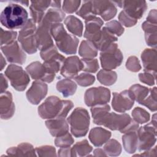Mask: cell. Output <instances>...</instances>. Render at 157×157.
Masks as SVG:
<instances>
[{
    "label": "cell",
    "mask_w": 157,
    "mask_h": 157,
    "mask_svg": "<svg viewBox=\"0 0 157 157\" xmlns=\"http://www.w3.org/2000/svg\"><path fill=\"white\" fill-rule=\"evenodd\" d=\"M73 107L74 104L70 100H61L57 96H50L39 106L38 113L42 119L65 118Z\"/></svg>",
    "instance_id": "6da1fadb"
},
{
    "label": "cell",
    "mask_w": 157,
    "mask_h": 157,
    "mask_svg": "<svg viewBox=\"0 0 157 157\" xmlns=\"http://www.w3.org/2000/svg\"><path fill=\"white\" fill-rule=\"evenodd\" d=\"M27 11L18 4H8L1 13V24L9 29L22 28L28 21Z\"/></svg>",
    "instance_id": "7a4b0ae2"
},
{
    "label": "cell",
    "mask_w": 157,
    "mask_h": 157,
    "mask_svg": "<svg viewBox=\"0 0 157 157\" xmlns=\"http://www.w3.org/2000/svg\"><path fill=\"white\" fill-rule=\"evenodd\" d=\"M50 34L61 52L67 55L75 54L77 52L78 39L75 36L68 34L62 23L53 24L50 29Z\"/></svg>",
    "instance_id": "3957f363"
},
{
    "label": "cell",
    "mask_w": 157,
    "mask_h": 157,
    "mask_svg": "<svg viewBox=\"0 0 157 157\" xmlns=\"http://www.w3.org/2000/svg\"><path fill=\"white\" fill-rule=\"evenodd\" d=\"M103 126L113 131H119L123 134L136 131L139 128V123L132 119L128 114H117L114 112L108 113Z\"/></svg>",
    "instance_id": "277c9868"
},
{
    "label": "cell",
    "mask_w": 157,
    "mask_h": 157,
    "mask_svg": "<svg viewBox=\"0 0 157 157\" xmlns=\"http://www.w3.org/2000/svg\"><path fill=\"white\" fill-rule=\"evenodd\" d=\"M70 125L71 134L75 137L85 136L89 129L90 118L89 113L84 108L77 107L67 119Z\"/></svg>",
    "instance_id": "5b68a950"
},
{
    "label": "cell",
    "mask_w": 157,
    "mask_h": 157,
    "mask_svg": "<svg viewBox=\"0 0 157 157\" xmlns=\"http://www.w3.org/2000/svg\"><path fill=\"white\" fill-rule=\"evenodd\" d=\"M36 29V23L32 19H28L19 31L18 40L22 49L28 54H33L38 49L35 35Z\"/></svg>",
    "instance_id": "8992f818"
},
{
    "label": "cell",
    "mask_w": 157,
    "mask_h": 157,
    "mask_svg": "<svg viewBox=\"0 0 157 157\" xmlns=\"http://www.w3.org/2000/svg\"><path fill=\"white\" fill-rule=\"evenodd\" d=\"M156 114L152 116L151 121L137 130L138 136V150L145 151L155 144L156 141Z\"/></svg>",
    "instance_id": "52a82bcc"
},
{
    "label": "cell",
    "mask_w": 157,
    "mask_h": 157,
    "mask_svg": "<svg viewBox=\"0 0 157 157\" xmlns=\"http://www.w3.org/2000/svg\"><path fill=\"white\" fill-rule=\"evenodd\" d=\"M4 74L10 80L11 85L18 91H24L30 82L28 72L16 64H10Z\"/></svg>",
    "instance_id": "ba28073f"
},
{
    "label": "cell",
    "mask_w": 157,
    "mask_h": 157,
    "mask_svg": "<svg viewBox=\"0 0 157 157\" xmlns=\"http://www.w3.org/2000/svg\"><path fill=\"white\" fill-rule=\"evenodd\" d=\"M99 59L103 69L112 70L121 65L123 56L116 43H113L106 50L101 52Z\"/></svg>",
    "instance_id": "9c48e42d"
},
{
    "label": "cell",
    "mask_w": 157,
    "mask_h": 157,
    "mask_svg": "<svg viewBox=\"0 0 157 157\" xmlns=\"http://www.w3.org/2000/svg\"><path fill=\"white\" fill-rule=\"evenodd\" d=\"M110 100V91L103 86L88 89L84 94V101L88 107L107 104Z\"/></svg>",
    "instance_id": "30bf717a"
},
{
    "label": "cell",
    "mask_w": 157,
    "mask_h": 157,
    "mask_svg": "<svg viewBox=\"0 0 157 157\" xmlns=\"http://www.w3.org/2000/svg\"><path fill=\"white\" fill-rule=\"evenodd\" d=\"M115 5L121 8L131 17L135 20L140 18L147 9L145 1H113Z\"/></svg>",
    "instance_id": "8fae6325"
},
{
    "label": "cell",
    "mask_w": 157,
    "mask_h": 157,
    "mask_svg": "<svg viewBox=\"0 0 157 157\" xmlns=\"http://www.w3.org/2000/svg\"><path fill=\"white\" fill-rule=\"evenodd\" d=\"M134 103V98L129 90L113 93L112 106L116 112L124 113L132 108Z\"/></svg>",
    "instance_id": "7c38bea8"
},
{
    "label": "cell",
    "mask_w": 157,
    "mask_h": 157,
    "mask_svg": "<svg viewBox=\"0 0 157 157\" xmlns=\"http://www.w3.org/2000/svg\"><path fill=\"white\" fill-rule=\"evenodd\" d=\"M1 49L9 63L23 64L26 61V55L16 40L8 45L1 46Z\"/></svg>",
    "instance_id": "4fadbf2b"
},
{
    "label": "cell",
    "mask_w": 157,
    "mask_h": 157,
    "mask_svg": "<svg viewBox=\"0 0 157 157\" xmlns=\"http://www.w3.org/2000/svg\"><path fill=\"white\" fill-rule=\"evenodd\" d=\"M26 71L32 78L47 83H51L56 75L49 72L44 64L39 61L31 63L26 66Z\"/></svg>",
    "instance_id": "5bb4252c"
},
{
    "label": "cell",
    "mask_w": 157,
    "mask_h": 157,
    "mask_svg": "<svg viewBox=\"0 0 157 157\" xmlns=\"http://www.w3.org/2000/svg\"><path fill=\"white\" fill-rule=\"evenodd\" d=\"M85 30L83 34L85 38L95 43L99 38L104 21L101 18L93 16L85 20Z\"/></svg>",
    "instance_id": "9a60e30c"
},
{
    "label": "cell",
    "mask_w": 157,
    "mask_h": 157,
    "mask_svg": "<svg viewBox=\"0 0 157 157\" xmlns=\"http://www.w3.org/2000/svg\"><path fill=\"white\" fill-rule=\"evenodd\" d=\"M52 25L42 21L37 26L36 31V39L37 48L40 50L53 45V42L50 34Z\"/></svg>",
    "instance_id": "2e32d148"
},
{
    "label": "cell",
    "mask_w": 157,
    "mask_h": 157,
    "mask_svg": "<svg viewBox=\"0 0 157 157\" xmlns=\"http://www.w3.org/2000/svg\"><path fill=\"white\" fill-rule=\"evenodd\" d=\"M94 15H100L105 21H109L115 17L117 9L113 1H93Z\"/></svg>",
    "instance_id": "e0dca14e"
},
{
    "label": "cell",
    "mask_w": 157,
    "mask_h": 157,
    "mask_svg": "<svg viewBox=\"0 0 157 157\" xmlns=\"http://www.w3.org/2000/svg\"><path fill=\"white\" fill-rule=\"evenodd\" d=\"M47 91L48 86L45 82L35 80L26 93V98L32 104L37 105L45 97Z\"/></svg>",
    "instance_id": "ac0fdd59"
},
{
    "label": "cell",
    "mask_w": 157,
    "mask_h": 157,
    "mask_svg": "<svg viewBox=\"0 0 157 157\" xmlns=\"http://www.w3.org/2000/svg\"><path fill=\"white\" fill-rule=\"evenodd\" d=\"M82 69L83 64L81 59L77 56H72L64 59L60 73L67 78H73Z\"/></svg>",
    "instance_id": "d6986e66"
},
{
    "label": "cell",
    "mask_w": 157,
    "mask_h": 157,
    "mask_svg": "<svg viewBox=\"0 0 157 157\" xmlns=\"http://www.w3.org/2000/svg\"><path fill=\"white\" fill-rule=\"evenodd\" d=\"M15 112V104L12 95L9 91H4L0 96V114L3 120H8L12 117Z\"/></svg>",
    "instance_id": "ffe728a7"
},
{
    "label": "cell",
    "mask_w": 157,
    "mask_h": 157,
    "mask_svg": "<svg viewBox=\"0 0 157 157\" xmlns=\"http://www.w3.org/2000/svg\"><path fill=\"white\" fill-rule=\"evenodd\" d=\"M52 1H33L29 6L32 20L38 25L42 21L47 12V9L51 6Z\"/></svg>",
    "instance_id": "44dd1931"
},
{
    "label": "cell",
    "mask_w": 157,
    "mask_h": 157,
    "mask_svg": "<svg viewBox=\"0 0 157 157\" xmlns=\"http://www.w3.org/2000/svg\"><path fill=\"white\" fill-rule=\"evenodd\" d=\"M45 125L51 135L56 137L66 134L69 131L67 121L64 118L48 119L45 121Z\"/></svg>",
    "instance_id": "7402d4cb"
},
{
    "label": "cell",
    "mask_w": 157,
    "mask_h": 157,
    "mask_svg": "<svg viewBox=\"0 0 157 157\" xmlns=\"http://www.w3.org/2000/svg\"><path fill=\"white\" fill-rule=\"evenodd\" d=\"M111 132L101 127H95L91 129L88 138L95 147H101L110 138Z\"/></svg>",
    "instance_id": "603a6c76"
},
{
    "label": "cell",
    "mask_w": 157,
    "mask_h": 157,
    "mask_svg": "<svg viewBox=\"0 0 157 157\" xmlns=\"http://www.w3.org/2000/svg\"><path fill=\"white\" fill-rule=\"evenodd\" d=\"M141 59L144 71L156 72V48H145L141 54Z\"/></svg>",
    "instance_id": "cb8c5ba5"
},
{
    "label": "cell",
    "mask_w": 157,
    "mask_h": 157,
    "mask_svg": "<svg viewBox=\"0 0 157 157\" xmlns=\"http://www.w3.org/2000/svg\"><path fill=\"white\" fill-rule=\"evenodd\" d=\"M118 37L110 33L105 26L101 29L99 39L94 43L98 50L102 52L106 50L110 45L117 41Z\"/></svg>",
    "instance_id": "d4e9b609"
},
{
    "label": "cell",
    "mask_w": 157,
    "mask_h": 157,
    "mask_svg": "<svg viewBox=\"0 0 157 157\" xmlns=\"http://www.w3.org/2000/svg\"><path fill=\"white\" fill-rule=\"evenodd\" d=\"M6 153L9 156H36V148L26 142L19 144L17 147H12L7 150Z\"/></svg>",
    "instance_id": "484cf974"
},
{
    "label": "cell",
    "mask_w": 157,
    "mask_h": 157,
    "mask_svg": "<svg viewBox=\"0 0 157 157\" xmlns=\"http://www.w3.org/2000/svg\"><path fill=\"white\" fill-rule=\"evenodd\" d=\"M142 28L145 32V39L148 46L156 48L157 44V28L156 24L145 21L142 25Z\"/></svg>",
    "instance_id": "4316f807"
},
{
    "label": "cell",
    "mask_w": 157,
    "mask_h": 157,
    "mask_svg": "<svg viewBox=\"0 0 157 157\" xmlns=\"http://www.w3.org/2000/svg\"><path fill=\"white\" fill-rule=\"evenodd\" d=\"M90 110L93 119V123L98 125H103L107 115L110 112V107L109 105L106 104L92 107Z\"/></svg>",
    "instance_id": "83f0119b"
},
{
    "label": "cell",
    "mask_w": 157,
    "mask_h": 157,
    "mask_svg": "<svg viewBox=\"0 0 157 157\" xmlns=\"http://www.w3.org/2000/svg\"><path fill=\"white\" fill-rule=\"evenodd\" d=\"M122 142L124 149L127 153L130 154L135 153L138 147L137 131L124 133L122 136Z\"/></svg>",
    "instance_id": "f1b7e54d"
},
{
    "label": "cell",
    "mask_w": 157,
    "mask_h": 157,
    "mask_svg": "<svg viewBox=\"0 0 157 157\" xmlns=\"http://www.w3.org/2000/svg\"><path fill=\"white\" fill-rule=\"evenodd\" d=\"M56 90L65 98L72 96L77 90L76 83L71 78H63L56 83Z\"/></svg>",
    "instance_id": "f546056e"
},
{
    "label": "cell",
    "mask_w": 157,
    "mask_h": 157,
    "mask_svg": "<svg viewBox=\"0 0 157 157\" xmlns=\"http://www.w3.org/2000/svg\"><path fill=\"white\" fill-rule=\"evenodd\" d=\"M64 25L68 31L73 35L81 37L83 34V25L82 21L73 15H69L64 20Z\"/></svg>",
    "instance_id": "4dcf8cb0"
},
{
    "label": "cell",
    "mask_w": 157,
    "mask_h": 157,
    "mask_svg": "<svg viewBox=\"0 0 157 157\" xmlns=\"http://www.w3.org/2000/svg\"><path fill=\"white\" fill-rule=\"evenodd\" d=\"M78 54L83 58H94L98 55V49L93 42L83 40L79 46Z\"/></svg>",
    "instance_id": "1f68e13d"
},
{
    "label": "cell",
    "mask_w": 157,
    "mask_h": 157,
    "mask_svg": "<svg viewBox=\"0 0 157 157\" xmlns=\"http://www.w3.org/2000/svg\"><path fill=\"white\" fill-rule=\"evenodd\" d=\"M65 13L64 12L58 8H51L47 10L44 18V21L52 26L57 23H60L64 20Z\"/></svg>",
    "instance_id": "d6a6232c"
},
{
    "label": "cell",
    "mask_w": 157,
    "mask_h": 157,
    "mask_svg": "<svg viewBox=\"0 0 157 157\" xmlns=\"http://www.w3.org/2000/svg\"><path fill=\"white\" fill-rule=\"evenodd\" d=\"M93 147L86 139L78 142L71 148L72 156H86L91 152Z\"/></svg>",
    "instance_id": "836d02e7"
},
{
    "label": "cell",
    "mask_w": 157,
    "mask_h": 157,
    "mask_svg": "<svg viewBox=\"0 0 157 157\" xmlns=\"http://www.w3.org/2000/svg\"><path fill=\"white\" fill-rule=\"evenodd\" d=\"M98 81L105 86H110L115 83L117 79V74L112 70L102 69L97 74Z\"/></svg>",
    "instance_id": "e575fe53"
},
{
    "label": "cell",
    "mask_w": 157,
    "mask_h": 157,
    "mask_svg": "<svg viewBox=\"0 0 157 157\" xmlns=\"http://www.w3.org/2000/svg\"><path fill=\"white\" fill-rule=\"evenodd\" d=\"M129 90L132 93L134 101H137L140 104L149 93V89L147 87L139 84H134L132 85Z\"/></svg>",
    "instance_id": "d590c367"
},
{
    "label": "cell",
    "mask_w": 157,
    "mask_h": 157,
    "mask_svg": "<svg viewBox=\"0 0 157 157\" xmlns=\"http://www.w3.org/2000/svg\"><path fill=\"white\" fill-rule=\"evenodd\" d=\"M104 150L107 155L117 156L121 152V145L117 140L112 139L105 143L104 147Z\"/></svg>",
    "instance_id": "8d00e7d4"
},
{
    "label": "cell",
    "mask_w": 157,
    "mask_h": 157,
    "mask_svg": "<svg viewBox=\"0 0 157 157\" xmlns=\"http://www.w3.org/2000/svg\"><path fill=\"white\" fill-rule=\"evenodd\" d=\"M157 90L156 87L155 86L153 88L149 89V93L145 99L140 103L141 105H143L147 107L152 112H155L157 109Z\"/></svg>",
    "instance_id": "74e56055"
},
{
    "label": "cell",
    "mask_w": 157,
    "mask_h": 157,
    "mask_svg": "<svg viewBox=\"0 0 157 157\" xmlns=\"http://www.w3.org/2000/svg\"><path fill=\"white\" fill-rule=\"evenodd\" d=\"M131 114L133 120L138 123H145L150 120V113L146 110L141 107H137L134 108L132 110Z\"/></svg>",
    "instance_id": "f35d334b"
},
{
    "label": "cell",
    "mask_w": 157,
    "mask_h": 157,
    "mask_svg": "<svg viewBox=\"0 0 157 157\" xmlns=\"http://www.w3.org/2000/svg\"><path fill=\"white\" fill-rule=\"evenodd\" d=\"M76 13L84 20L93 16H96L93 12V1H84L82 7L78 11L76 12Z\"/></svg>",
    "instance_id": "ab89813d"
},
{
    "label": "cell",
    "mask_w": 157,
    "mask_h": 157,
    "mask_svg": "<svg viewBox=\"0 0 157 157\" xmlns=\"http://www.w3.org/2000/svg\"><path fill=\"white\" fill-rule=\"evenodd\" d=\"M83 64L82 70L88 73H95L99 67V63L95 58H82L81 59Z\"/></svg>",
    "instance_id": "60d3db41"
},
{
    "label": "cell",
    "mask_w": 157,
    "mask_h": 157,
    "mask_svg": "<svg viewBox=\"0 0 157 157\" xmlns=\"http://www.w3.org/2000/svg\"><path fill=\"white\" fill-rule=\"evenodd\" d=\"M76 83L81 86H88L95 81V77L88 72H83L74 77Z\"/></svg>",
    "instance_id": "b9f144b4"
},
{
    "label": "cell",
    "mask_w": 157,
    "mask_h": 157,
    "mask_svg": "<svg viewBox=\"0 0 157 157\" xmlns=\"http://www.w3.org/2000/svg\"><path fill=\"white\" fill-rule=\"evenodd\" d=\"M17 36V32L15 31H6L1 28L0 39L1 46L8 45L15 40Z\"/></svg>",
    "instance_id": "7bdbcfd3"
},
{
    "label": "cell",
    "mask_w": 157,
    "mask_h": 157,
    "mask_svg": "<svg viewBox=\"0 0 157 157\" xmlns=\"http://www.w3.org/2000/svg\"><path fill=\"white\" fill-rule=\"evenodd\" d=\"M74 142V139H73L72 135L67 132L66 134L62 135L61 136L56 137L55 139V144L58 147H70Z\"/></svg>",
    "instance_id": "ee69618b"
},
{
    "label": "cell",
    "mask_w": 157,
    "mask_h": 157,
    "mask_svg": "<svg viewBox=\"0 0 157 157\" xmlns=\"http://www.w3.org/2000/svg\"><path fill=\"white\" fill-rule=\"evenodd\" d=\"M105 27L117 37L120 36L124 31V28L120 23L117 20L110 21L105 24Z\"/></svg>",
    "instance_id": "f6af8a7d"
},
{
    "label": "cell",
    "mask_w": 157,
    "mask_h": 157,
    "mask_svg": "<svg viewBox=\"0 0 157 157\" xmlns=\"http://www.w3.org/2000/svg\"><path fill=\"white\" fill-rule=\"evenodd\" d=\"M36 151L39 156H56V149L51 145H44L36 148Z\"/></svg>",
    "instance_id": "bcb514c9"
},
{
    "label": "cell",
    "mask_w": 157,
    "mask_h": 157,
    "mask_svg": "<svg viewBox=\"0 0 157 157\" xmlns=\"http://www.w3.org/2000/svg\"><path fill=\"white\" fill-rule=\"evenodd\" d=\"M80 3V1H64L63 2V10L67 13H72L78 10Z\"/></svg>",
    "instance_id": "7dc6e473"
},
{
    "label": "cell",
    "mask_w": 157,
    "mask_h": 157,
    "mask_svg": "<svg viewBox=\"0 0 157 157\" xmlns=\"http://www.w3.org/2000/svg\"><path fill=\"white\" fill-rule=\"evenodd\" d=\"M156 72L145 71L139 74V78L141 82L145 83L149 86H152L155 83Z\"/></svg>",
    "instance_id": "c3c4849f"
},
{
    "label": "cell",
    "mask_w": 157,
    "mask_h": 157,
    "mask_svg": "<svg viewBox=\"0 0 157 157\" xmlns=\"http://www.w3.org/2000/svg\"><path fill=\"white\" fill-rule=\"evenodd\" d=\"M126 67L128 70L137 72L141 69V66L139 59L135 56H131L128 58L126 63Z\"/></svg>",
    "instance_id": "681fc988"
},
{
    "label": "cell",
    "mask_w": 157,
    "mask_h": 157,
    "mask_svg": "<svg viewBox=\"0 0 157 157\" xmlns=\"http://www.w3.org/2000/svg\"><path fill=\"white\" fill-rule=\"evenodd\" d=\"M118 20L121 25L126 27H131L134 26L137 20L132 18L129 15H128L124 10H122L118 15Z\"/></svg>",
    "instance_id": "f907efd6"
},
{
    "label": "cell",
    "mask_w": 157,
    "mask_h": 157,
    "mask_svg": "<svg viewBox=\"0 0 157 157\" xmlns=\"http://www.w3.org/2000/svg\"><path fill=\"white\" fill-rule=\"evenodd\" d=\"M157 11L156 9H153L150 11L148 13V15L147 17V21H149L151 23L153 24H157Z\"/></svg>",
    "instance_id": "816d5d0a"
},
{
    "label": "cell",
    "mask_w": 157,
    "mask_h": 157,
    "mask_svg": "<svg viewBox=\"0 0 157 157\" xmlns=\"http://www.w3.org/2000/svg\"><path fill=\"white\" fill-rule=\"evenodd\" d=\"M59 156H72L71 148L70 147H61L58 151Z\"/></svg>",
    "instance_id": "f5cc1de1"
},
{
    "label": "cell",
    "mask_w": 157,
    "mask_h": 157,
    "mask_svg": "<svg viewBox=\"0 0 157 157\" xmlns=\"http://www.w3.org/2000/svg\"><path fill=\"white\" fill-rule=\"evenodd\" d=\"M137 156H156V147L153 148H151L147 150L144 151V152L140 155H137Z\"/></svg>",
    "instance_id": "db71d44e"
},
{
    "label": "cell",
    "mask_w": 157,
    "mask_h": 157,
    "mask_svg": "<svg viewBox=\"0 0 157 157\" xmlns=\"http://www.w3.org/2000/svg\"><path fill=\"white\" fill-rule=\"evenodd\" d=\"M0 77H1L0 78H1V93L6 91V90L8 87V83L6 77L3 75V74H1Z\"/></svg>",
    "instance_id": "11a10c76"
},
{
    "label": "cell",
    "mask_w": 157,
    "mask_h": 157,
    "mask_svg": "<svg viewBox=\"0 0 157 157\" xmlns=\"http://www.w3.org/2000/svg\"><path fill=\"white\" fill-rule=\"evenodd\" d=\"M93 155L94 156H107L104 149L96 148L93 151Z\"/></svg>",
    "instance_id": "9f6ffc18"
},
{
    "label": "cell",
    "mask_w": 157,
    "mask_h": 157,
    "mask_svg": "<svg viewBox=\"0 0 157 157\" xmlns=\"http://www.w3.org/2000/svg\"><path fill=\"white\" fill-rule=\"evenodd\" d=\"M61 1H52L51 6L53 8H58L60 9L61 7Z\"/></svg>",
    "instance_id": "6f0895ef"
},
{
    "label": "cell",
    "mask_w": 157,
    "mask_h": 157,
    "mask_svg": "<svg viewBox=\"0 0 157 157\" xmlns=\"http://www.w3.org/2000/svg\"><path fill=\"white\" fill-rule=\"evenodd\" d=\"M6 65V62L4 59L2 55L1 54V70H2Z\"/></svg>",
    "instance_id": "680465c9"
}]
</instances>
